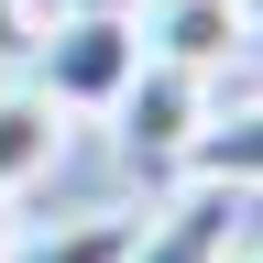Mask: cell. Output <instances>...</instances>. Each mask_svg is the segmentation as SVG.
Here are the masks:
<instances>
[{
  "instance_id": "cell-5",
  "label": "cell",
  "mask_w": 263,
  "mask_h": 263,
  "mask_svg": "<svg viewBox=\"0 0 263 263\" xmlns=\"http://www.w3.org/2000/svg\"><path fill=\"white\" fill-rule=\"evenodd\" d=\"M66 164V110L33 77H0V197H33Z\"/></svg>"
},
{
  "instance_id": "cell-6",
  "label": "cell",
  "mask_w": 263,
  "mask_h": 263,
  "mask_svg": "<svg viewBox=\"0 0 263 263\" xmlns=\"http://www.w3.org/2000/svg\"><path fill=\"white\" fill-rule=\"evenodd\" d=\"M186 186H230V197H252L263 186V99H241V110H209V132L186 143L176 164Z\"/></svg>"
},
{
  "instance_id": "cell-7",
  "label": "cell",
  "mask_w": 263,
  "mask_h": 263,
  "mask_svg": "<svg viewBox=\"0 0 263 263\" xmlns=\"http://www.w3.org/2000/svg\"><path fill=\"white\" fill-rule=\"evenodd\" d=\"M132 241H143V219H132V209H88V219H55L44 241H11L0 263H121Z\"/></svg>"
},
{
  "instance_id": "cell-4",
  "label": "cell",
  "mask_w": 263,
  "mask_h": 263,
  "mask_svg": "<svg viewBox=\"0 0 263 263\" xmlns=\"http://www.w3.org/2000/svg\"><path fill=\"white\" fill-rule=\"evenodd\" d=\"M143 55L154 66H186V77H219L230 55H252L241 0H154L143 11Z\"/></svg>"
},
{
  "instance_id": "cell-12",
  "label": "cell",
  "mask_w": 263,
  "mask_h": 263,
  "mask_svg": "<svg viewBox=\"0 0 263 263\" xmlns=\"http://www.w3.org/2000/svg\"><path fill=\"white\" fill-rule=\"evenodd\" d=\"M230 263H263V252H230Z\"/></svg>"
},
{
  "instance_id": "cell-1",
  "label": "cell",
  "mask_w": 263,
  "mask_h": 263,
  "mask_svg": "<svg viewBox=\"0 0 263 263\" xmlns=\"http://www.w3.org/2000/svg\"><path fill=\"white\" fill-rule=\"evenodd\" d=\"M22 77L44 88L66 121H77V110H110V99L143 77V22H110V11H55Z\"/></svg>"
},
{
  "instance_id": "cell-3",
  "label": "cell",
  "mask_w": 263,
  "mask_h": 263,
  "mask_svg": "<svg viewBox=\"0 0 263 263\" xmlns=\"http://www.w3.org/2000/svg\"><path fill=\"white\" fill-rule=\"evenodd\" d=\"M230 241H241V197L230 186H176L121 263H230Z\"/></svg>"
},
{
  "instance_id": "cell-10",
  "label": "cell",
  "mask_w": 263,
  "mask_h": 263,
  "mask_svg": "<svg viewBox=\"0 0 263 263\" xmlns=\"http://www.w3.org/2000/svg\"><path fill=\"white\" fill-rule=\"evenodd\" d=\"M241 33H252V55H263V0H241Z\"/></svg>"
},
{
  "instance_id": "cell-11",
  "label": "cell",
  "mask_w": 263,
  "mask_h": 263,
  "mask_svg": "<svg viewBox=\"0 0 263 263\" xmlns=\"http://www.w3.org/2000/svg\"><path fill=\"white\" fill-rule=\"evenodd\" d=\"M11 241H22V230H11V197H0V252H11Z\"/></svg>"
},
{
  "instance_id": "cell-9",
  "label": "cell",
  "mask_w": 263,
  "mask_h": 263,
  "mask_svg": "<svg viewBox=\"0 0 263 263\" xmlns=\"http://www.w3.org/2000/svg\"><path fill=\"white\" fill-rule=\"evenodd\" d=\"M55 11H110V22H143L154 0H55Z\"/></svg>"
},
{
  "instance_id": "cell-8",
  "label": "cell",
  "mask_w": 263,
  "mask_h": 263,
  "mask_svg": "<svg viewBox=\"0 0 263 263\" xmlns=\"http://www.w3.org/2000/svg\"><path fill=\"white\" fill-rule=\"evenodd\" d=\"M44 0H0V77H22V66H33V44H44Z\"/></svg>"
},
{
  "instance_id": "cell-2",
  "label": "cell",
  "mask_w": 263,
  "mask_h": 263,
  "mask_svg": "<svg viewBox=\"0 0 263 263\" xmlns=\"http://www.w3.org/2000/svg\"><path fill=\"white\" fill-rule=\"evenodd\" d=\"M110 121H121V154L143 164V176H176L186 143L209 132V77H186V66H154V55H143V77L110 99Z\"/></svg>"
}]
</instances>
